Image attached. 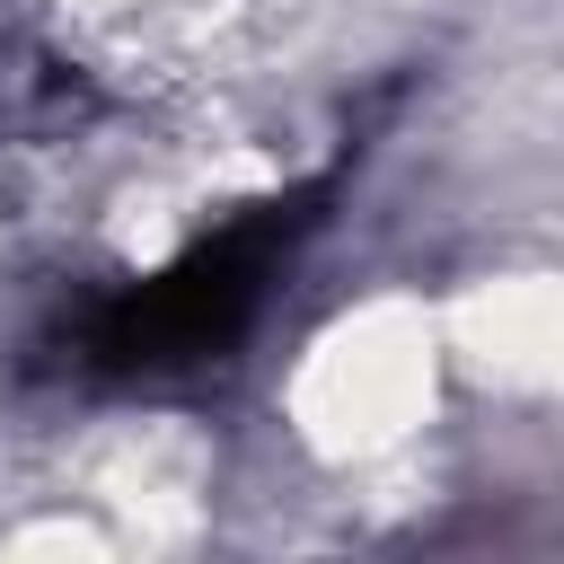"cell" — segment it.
<instances>
[{"instance_id": "6da1fadb", "label": "cell", "mask_w": 564, "mask_h": 564, "mask_svg": "<svg viewBox=\"0 0 564 564\" xmlns=\"http://www.w3.org/2000/svg\"><path fill=\"white\" fill-rule=\"evenodd\" d=\"M326 203H335V176H308V185L273 194V203H247L238 220L194 238L150 282H123V291L88 300L53 335V361L79 370V379H176V370L220 361L256 326L273 273L300 256V238L326 220Z\"/></svg>"}]
</instances>
